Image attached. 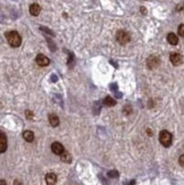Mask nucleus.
Returning a JSON list of instances; mask_svg holds the SVG:
<instances>
[{
    "label": "nucleus",
    "mask_w": 184,
    "mask_h": 185,
    "mask_svg": "<svg viewBox=\"0 0 184 185\" xmlns=\"http://www.w3.org/2000/svg\"><path fill=\"white\" fill-rule=\"evenodd\" d=\"M41 11V6L39 4H32L30 6V14L32 16H38Z\"/></svg>",
    "instance_id": "10"
},
{
    "label": "nucleus",
    "mask_w": 184,
    "mask_h": 185,
    "mask_svg": "<svg viewBox=\"0 0 184 185\" xmlns=\"http://www.w3.org/2000/svg\"><path fill=\"white\" fill-rule=\"evenodd\" d=\"M103 103H105V106H108V107H112V106H115V103L116 101L112 99V97H106L105 99H103Z\"/></svg>",
    "instance_id": "15"
},
{
    "label": "nucleus",
    "mask_w": 184,
    "mask_h": 185,
    "mask_svg": "<svg viewBox=\"0 0 184 185\" xmlns=\"http://www.w3.org/2000/svg\"><path fill=\"white\" fill-rule=\"evenodd\" d=\"M178 163H180V165H181L182 167H184V154H182V156L180 157V159H178Z\"/></svg>",
    "instance_id": "18"
},
{
    "label": "nucleus",
    "mask_w": 184,
    "mask_h": 185,
    "mask_svg": "<svg viewBox=\"0 0 184 185\" xmlns=\"http://www.w3.org/2000/svg\"><path fill=\"white\" fill-rule=\"evenodd\" d=\"M49 123H50V125L52 127H57L59 125V118H58V116L55 115V114H50L49 115Z\"/></svg>",
    "instance_id": "11"
},
{
    "label": "nucleus",
    "mask_w": 184,
    "mask_h": 185,
    "mask_svg": "<svg viewBox=\"0 0 184 185\" xmlns=\"http://www.w3.org/2000/svg\"><path fill=\"white\" fill-rule=\"evenodd\" d=\"M109 176H118L117 172H109Z\"/></svg>",
    "instance_id": "20"
},
{
    "label": "nucleus",
    "mask_w": 184,
    "mask_h": 185,
    "mask_svg": "<svg viewBox=\"0 0 184 185\" xmlns=\"http://www.w3.org/2000/svg\"><path fill=\"white\" fill-rule=\"evenodd\" d=\"M177 32H178V35L180 36H184V24H181L177 29Z\"/></svg>",
    "instance_id": "16"
},
{
    "label": "nucleus",
    "mask_w": 184,
    "mask_h": 185,
    "mask_svg": "<svg viewBox=\"0 0 184 185\" xmlns=\"http://www.w3.org/2000/svg\"><path fill=\"white\" fill-rule=\"evenodd\" d=\"M172 141H173V136L168 131H162L159 133V142L163 144L164 146H166V148L171 146Z\"/></svg>",
    "instance_id": "2"
},
{
    "label": "nucleus",
    "mask_w": 184,
    "mask_h": 185,
    "mask_svg": "<svg viewBox=\"0 0 184 185\" xmlns=\"http://www.w3.org/2000/svg\"><path fill=\"white\" fill-rule=\"evenodd\" d=\"M25 114H26V117H27V119H32V118H33V113H32V111H30V110H26V111H25Z\"/></svg>",
    "instance_id": "17"
},
{
    "label": "nucleus",
    "mask_w": 184,
    "mask_h": 185,
    "mask_svg": "<svg viewBox=\"0 0 184 185\" xmlns=\"http://www.w3.org/2000/svg\"><path fill=\"white\" fill-rule=\"evenodd\" d=\"M23 137H24V140H25V141H27V142H32V141L34 140V134H33V132H31V131H24V133H23Z\"/></svg>",
    "instance_id": "13"
},
{
    "label": "nucleus",
    "mask_w": 184,
    "mask_h": 185,
    "mask_svg": "<svg viewBox=\"0 0 184 185\" xmlns=\"http://www.w3.org/2000/svg\"><path fill=\"white\" fill-rule=\"evenodd\" d=\"M184 8V4H182V5H178V6H177V8H176V9H177V11H182V9H183Z\"/></svg>",
    "instance_id": "19"
},
{
    "label": "nucleus",
    "mask_w": 184,
    "mask_h": 185,
    "mask_svg": "<svg viewBox=\"0 0 184 185\" xmlns=\"http://www.w3.org/2000/svg\"><path fill=\"white\" fill-rule=\"evenodd\" d=\"M167 41H168V43H171L173 46H176L178 43V38H177V35L175 33H169L167 35Z\"/></svg>",
    "instance_id": "12"
},
{
    "label": "nucleus",
    "mask_w": 184,
    "mask_h": 185,
    "mask_svg": "<svg viewBox=\"0 0 184 185\" xmlns=\"http://www.w3.org/2000/svg\"><path fill=\"white\" fill-rule=\"evenodd\" d=\"M159 64H160V59H159L157 56H151V57H149L148 60H147V66H148L149 69L157 68V67L159 66Z\"/></svg>",
    "instance_id": "4"
},
{
    "label": "nucleus",
    "mask_w": 184,
    "mask_h": 185,
    "mask_svg": "<svg viewBox=\"0 0 184 185\" xmlns=\"http://www.w3.org/2000/svg\"><path fill=\"white\" fill-rule=\"evenodd\" d=\"M6 39L11 47L14 48H17L20 47V43H22V38L20 35L18 34V32L16 31H9L6 33Z\"/></svg>",
    "instance_id": "1"
},
{
    "label": "nucleus",
    "mask_w": 184,
    "mask_h": 185,
    "mask_svg": "<svg viewBox=\"0 0 184 185\" xmlns=\"http://www.w3.org/2000/svg\"><path fill=\"white\" fill-rule=\"evenodd\" d=\"M116 40L119 42L121 44H126L131 41V35L127 33L126 31H118L116 33Z\"/></svg>",
    "instance_id": "3"
},
{
    "label": "nucleus",
    "mask_w": 184,
    "mask_h": 185,
    "mask_svg": "<svg viewBox=\"0 0 184 185\" xmlns=\"http://www.w3.org/2000/svg\"><path fill=\"white\" fill-rule=\"evenodd\" d=\"M46 182L47 185H56L57 183V176L53 173H48L46 175Z\"/></svg>",
    "instance_id": "9"
},
{
    "label": "nucleus",
    "mask_w": 184,
    "mask_h": 185,
    "mask_svg": "<svg viewBox=\"0 0 184 185\" xmlns=\"http://www.w3.org/2000/svg\"><path fill=\"white\" fill-rule=\"evenodd\" d=\"M35 62H37V64H38L39 66H41V67L48 66V65L50 64L49 58H48L47 56L42 55V53H40V55H38V56H37V58H35Z\"/></svg>",
    "instance_id": "5"
},
{
    "label": "nucleus",
    "mask_w": 184,
    "mask_h": 185,
    "mask_svg": "<svg viewBox=\"0 0 184 185\" xmlns=\"http://www.w3.org/2000/svg\"><path fill=\"white\" fill-rule=\"evenodd\" d=\"M169 60H171V62L173 64L174 66H178V65H181L183 62V57H182V55H180L177 52H174V53L171 55Z\"/></svg>",
    "instance_id": "6"
},
{
    "label": "nucleus",
    "mask_w": 184,
    "mask_h": 185,
    "mask_svg": "<svg viewBox=\"0 0 184 185\" xmlns=\"http://www.w3.org/2000/svg\"><path fill=\"white\" fill-rule=\"evenodd\" d=\"M60 159L64 161V163H67V164H70V163L72 161L71 154H70V152H67L66 150H65V151L60 154Z\"/></svg>",
    "instance_id": "14"
},
{
    "label": "nucleus",
    "mask_w": 184,
    "mask_h": 185,
    "mask_svg": "<svg viewBox=\"0 0 184 185\" xmlns=\"http://www.w3.org/2000/svg\"><path fill=\"white\" fill-rule=\"evenodd\" d=\"M6 150H7V137H6L5 133L1 132V134H0V152L4 153Z\"/></svg>",
    "instance_id": "8"
},
{
    "label": "nucleus",
    "mask_w": 184,
    "mask_h": 185,
    "mask_svg": "<svg viewBox=\"0 0 184 185\" xmlns=\"http://www.w3.org/2000/svg\"><path fill=\"white\" fill-rule=\"evenodd\" d=\"M14 185H22V183H20V181H15V182H14Z\"/></svg>",
    "instance_id": "21"
},
{
    "label": "nucleus",
    "mask_w": 184,
    "mask_h": 185,
    "mask_svg": "<svg viewBox=\"0 0 184 185\" xmlns=\"http://www.w3.org/2000/svg\"><path fill=\"white\" fill-rule=\"evenodd\" d=\"M0 185H7L6 182H5V179H1V181H0Z\"/></svg>",
    "instance_id": "22"
},
{
    "label": "nucleus",
    "mask_w": 184,
    "mask_h": 185,
    "mask_svg": "<svg viewBox=\"0 0 184 185\" xmlns=\"http://www.w3.org/2000/svg\"><path fill=\"white\" fill-rule=\"evenodd\" d=\"M51 150H52V152L55 154H58V156H60L64 151H65V148H64V145L59 142H53V143L51 144Z\"/></svg>",
    "instance_id": "7"
}]
</instances>
